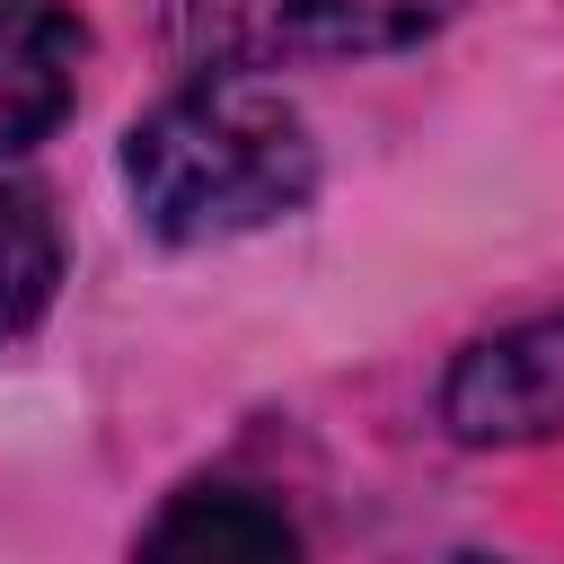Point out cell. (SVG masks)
Segmentation results:
<instances>
[{
    "label": "cell",
    "instance_id": "1",
    "mask_svg": "<svg viewBox=\"0 0 564 564\" xmlns=\"http://www.w3.org/2000/svg\"><path fill=\"white\" fill-rule=\"evenodd\" d=\"M123 185L150 238L203 247V238H238L300 212L317 185V141L247 70H203L194 88H176L132 123Z\"/></svg>",
    "mask_w": 564,
    "mask_h": 564
},
{
    "label": "cell",
    "instance_id": "2",
    "mask_svg": "<svg viewBox=\"0 0 564 564\" xmlns=\"http://www.w3.org/2000/svg\"><path fill=\"white\" fill-rule=\"evenodd\" d=\"M458 0H176V53L203 70H291L423 44Z\"/></svg>",
    "mask_w": 564,
    "mask_h": 564
},
{
    "label": "cell",
    "instance_id": "3",
    "mask_svg": "<svg viewBox=\"0 0 564 564\" xmlns=\"http://www.w3.org/2000/svg\"><path fill=\"white\" fill-rule=\"evenodd\" d=\"M441 423L476 449L502 441H564V317L485 335L476 352H458L449 388H441Z\"/></svg>",
    "mask_w": 564,
    "mask_h": 564
},
{
    "label": "cell",
    "instance_id": "4",
    "mask_svg": "<svg viewBox=\"0 0 564 564\" xmlns=\"http://www.w3.org/2000/svg\"><path fill=\"white\" fill-rule=\"evenodd\" d=\"M79 97V26L44 0L0 9V150L44 141Z\"/></svg>",
    "mask_w": 564,
    "mask_h": 564
},
{
    "label": "cell",
    "instance_id": "5",
    "mask_svg": "<svg viewBox=\"0 0 564 564\" xmlns=\"http://www.w3.org/2000/svg\"><path fill=\"white\" fill-rule=\"evenodd\" d=\"M141 546H150V555H291L300 529H291L273 502L238 494V485H194V494H176V502L150 520Z\"/></svg>",
    "mask_w": 564,
    "mask_h": 564
},
{
    "label": "cell",
    "instance_id": "6",
    "mask_svg": "<svg viewBox=\"0 0 564 564\" xmlns=\"http://www.w3.org/2000/svg\"><path fill=\"white\" fill-rule=\"evenodd\" d=\"M53 282H62V229H53L44 194L35 185H0V344L44 317Z\"/></svg>",
    "mask_w": 564,
    "mask_h": 564
}]
</instances>
